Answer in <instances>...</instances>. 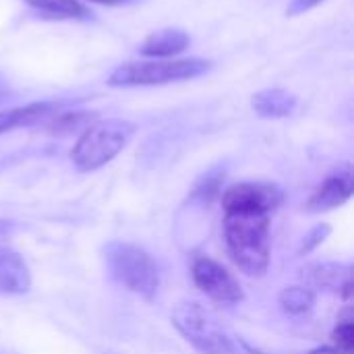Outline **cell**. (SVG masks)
<instances>
[{
    "label": "cell",
    "instance_id": "obj_18",
    "mask_svg": "<svg viewBox=\"0 0 354 354\" xmlns=\"http://www.w3.org/2000/svg\"><path fill=\"white\" fill-rule=\"evenodd\" d=\"M322 2H326V0H292V2L288 4V8H286V15H290V17L303 15V12H307V10H311V8L319 6Z\"/></svg>",
    "mask_w": 354,
    "mask_h": 354
},
{
    "label": "cell",
    "instance_id": "obj_8",
    "mask_svg": "<svg viewBox=\"0 0 354 354\" xmlns=\"http://www.w3.org/2000/svg\"><path fill=\"white\" fill-rule=\"evenodd\" d=\"M353 195V170L351 166H344L342 170H336L330 174L309 197L307 209L309 212H330L340 205H344Z\"/></svg>",
    "mask_w": 354,
    "mask_h": 354
},
{
    "label": "cell",
    "instance_id": "obj_7",
    "mask_svg": "<svg viewBox=\"0 0 354 354\" xmlns=\"http://www.w3.org/2000/svg\"><path fill=\"white\" fill-rule=\"evenodd\" d=\"M282 203V191L270 183H241L222 195L224 214H266Z\"/></svg>",
    "mask_w": 354,
    "mask_h": 354
},
{
    "label": "cell",
    "instance_id": "obj_20",
    "mask_svg": "<svg viewBox=\"0 0 354 354\" xmlns=\"http://www.w3.org/2000/svg\"><path fill=\"white\" fill-rule=\"evenodd\" d=\"M241 346H243L247 353L263 354V353H259V351H255V348H251V346H247L245 342H241ZM305 354H344V353H342V351H338V348H334V346H322V348H315V351H309V353H305Z\"/></svg>",
    "mask_w": 354,
    "mask_h": 354
},
{
    "label": "cell",
    "instance_id": "obj_1",
    "mask_svg": "<svg viewBox=\"0 0 354 354\" xmlns=\"http://www.w3.org/2000/svg\"><path fill=\"white\" fill-rule=\"evenodd\" d=\"M224 239L230 257L247 276H263L270 266V216L226 214Z\"/></svg>",
    "mask_w": 354,
    "mask_h": 354
},
{
    "label": "cell",
    "instance_id": "obj_15",
    "mask_svg": "<svg viewBox=\"0 0 354 354\" xmlns=\"http://www.w3.org/2000/svg\"><path fill=\"white\" fill-rule=\"evenodd\" d=\"M31 8L52 19H87L91 12L79 0H25Z\"/></svg>",
    "mask_w": 354,
    "mask_h": 354
},
{
    "label": "cell",
    "instance_id": "obj_10",
    "mask_svg": "<svg viewBox=\"0 0 354 354\" xmlns=\"http://www.w3.org/2000/svg\"><path fill=\"white\" fill-rule=\"evenodd\" d=\"M189 46H191L189 33H185L183 29L168 27L147 35L139 46V54L147 58H170L185 52Z\"/></svg>",
    "mask_w": 354,
    "mask_h": 354
},
{
    "label": "cell",
    "instance_id": "obj_3",
    "mask_svg": "<svg viewBox=\"0 0 354 354\" xmlns=\"http://www.w3.org/2000/svg\"><path fill=\"white\" fill-rule=\"evenodd\" d=\"M106 268L110 276L127 290L151 301L160 288V270L151 255L131 243L112 241L104 247Z\"/></svg>",
    "mask_w": 354,
    "mask_h": 354
},
{
    "label": "cell",
    "instance_id": "obj_9",
    "mask_svg": "<svg viewBox=\"0 0 354 354\" xmlns=\"http://www.w3.org/2000/svg\"><path fill=\"white\" fill-rule=\"evenodd\" d=\"M31 288V274L25 259L8 249L0 247V295H25Z\"/></svg>",
    "mask_w": 354,
    "mask_h": 354
},
{
    "label": "cell",
    "instance_id": "obj_22",
    "mask_svg": "<svg viewBox=\"0 0 354 354\" xmlns=\"http://www.w3.org/2000/svg\"><path fill=\"white\" fill-rule=\"evenodd\" d=\"M89 2L106 4V6H122V4H129V2H133V0H89Z\"/></svg>",
    "mask_w": 354,
    "mask_h": 354
},
{
    "label": "cell",
    "instance_id": "obj_12",
    "mask_svg": "<svg viewBox=\"0 0 354 354\" xmlns=\"http://www.w3.org/2000/svg\"><path fill=\"white\" fill-rule=\"evenodd\" d=\"M251 106L255 114H259L261 118H284L297 110L299 100L290 91L276 87V89L257 91L251 100Z\"/></svg>",
    "mask_w": 354,
    "mask_h": 354
},
{
    "label": "cell",
    "instance_id": "obj_5",
    "mask_svg": "<svg viewBox=\"0 0 354 354\" xmlns=\"http://www.w3.org/2000/svg\"><path fill=\"white\" fill-rule=\"evenodd\" d=\"M176 332L201 354H241L209 309L197 301H183L172 311Z\"/></svg>",
    "mask_w": 354,
    "mask_h": 354
},
{
    "label": "cell",
    "instance_id": "obj_16",
    "mask_svg": "<svg viewBox=\"0 0 354 354\" xmlns=\"http://www.w3.org/2000/svg\"><path fill=\"white\" fill-rule=\"evenodd\" d=\"M278 303H280L284 313H288V315H303V313L311 311V307L315 303V295H313L311 288L290 286V288H284L280 292Z\"/></svg>",
    "mask_w": 354,
    "mask_h": 354
},
{
    "label": "cell",
    "instance_id": "obj_17",
    "mask_svg": "<svg viewBox=\"0 0 354 354\" xmlns=\"http://www.w3.org/2000/svg\"><path fill=\"white\" fill-rule=\"evenodd\" d=\"M334 348L342 351L344 354L354 353V326H353V313L346 311L340 319L338 326L334 328Z\"/></svg>",
    "mask_w": 354,
    "mask_h": 354
},
{
    "label": "cell",
    "instance_id": "obj_13",
    "mask_svg": "<svg viewBox=\"0 0 354 354\" xmlns=\"http://www.w3.org/2000/svg\"><path fill=\"white\" fill-rule=\"evenodd\" d=\"M315 284L330 288L334 292H340L342 299H351L353 297V274L348 266H338V263H324V266H315L311 272Z\"/></svg>",
    "mask_w": 354,
    "mask_h": 354
},
{
    "label": "cell",
    "instance_id": "obj_21",
    "mask_svg": "<svg viewBox=\"0 0 354 354\" xmlns=\"http://www.w3.org/2000/svg\"><path fill=\"white\" fill-rule=\"evenodd\" d=\"M12 230H15V224L12 222H8V220H0V247L4 245V241L12 234Z\"/></svg>",
    "mask_w": 354,
    "mask_h": 354
},
{
    "label": "cell",
    "instance_id": "obj_2",
    "mask_svg": "<svg viewBox=\"0 0 354 354\" xmlns=\"http://www.w3.org/2000/svg\"><path fill=\"white\" fill-rule=\"evenodd\" d=\"M133 135H135V124L127 120L120 118L95 120L77 139L71 151V160L77 170L93 172L106 166L108 162H112L131 143Z\"/></svg>",
    "mask_w": 354,
    "mask_h": 354
},
{
    "label": "cell",
    "instance_id": "obj_6",
    "mask_svg": "<svg viewBox=\"0 0 354 354\" xmlns=\"http://www.w3.org/2000/svg\"><path fill=\"white\" fill-rule=\"evenodd\" d=\"M191 276L195 286L209 297L216 303H224V305H234L241 303L245 299L243 286L239 284V280L218 261L209 259V257H199L193 261L191 268Z\"/></svg>",
    "mask_w": 354,
    "mask_h": 354
},
{
    "label": "cell",
    "instance_id": "obj_11",
    "mask_svg": "<svg viewBox=\"0 0 354 354\" xmlns=\"http://www.w3.org/2000/svg\"><path fill=\"white\" fill-rule=\"evenodd\" d=\"M60 106H62L60 102H33V104L17 106V108H10V110H2L0 112V135L8 133L12 129L44 122L48 116L58 112Z\"/></svg>",
    "mask_w": 354,
    "mask_h": 354
},
{
    "label": "cell",
    "instance_id": "obj_19",
    "mask_svg": "<svg viewBox=\"0 0 354 354\" xmlns=\"http://www.w3.org/2000/svg\"><path fill=\"white\" fill-rule=\"evenodd\" d=\"M328 232H330V228H328V226H324V228H322V226H317V228H315V230H313V232L307 236V239H313V241H309V243H303V249H305V251L313 249L317 243H322V241H324V236H326Z\"/></svg>",
    "mask_w": 354,
    "mask_h": 354
},
{
    "label": "cell",
    "instance_id": "obj_14",
    "mask_svg": "<svg viewBox=\"0 0 354 354\" xmlns=\"http://www.w3.org/2000/svg\"><path fill=\"white\" fill-rule=\"evenodd\" d=\"M46 129L52 135H71L77 131H85L91 122H95L93 112H54L46 120Z\"/></svg>",
    "mask_w": 354,
    "mask_h": 354
},
{
    "label": "cell",
    "instance_id": "obj_4",
    "mask_svg": "<svg viewBox=\"0 0 354 354\" xmlns=\"http://www.w3.org/2000/svg\"><path fill=\"white\" fill-rule=\"evenodd\" d=\"M209 68H212V60H203V58L124 62L110 73L108 85L110 87L166 85V83H174V81H187V79L201 77Z\"/></svg>",
    "mask_w": 354,
    "mask_h": 354
}]
</instances>
